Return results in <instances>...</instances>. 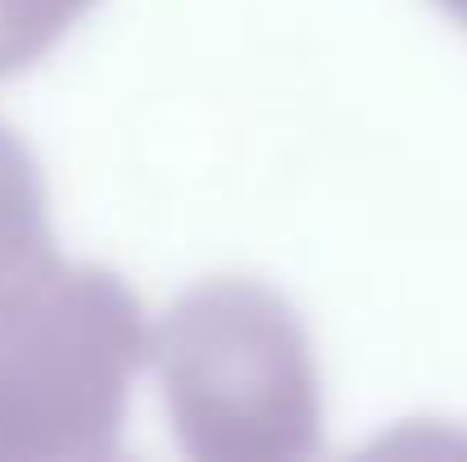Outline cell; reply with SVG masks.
Wrapping results in <instances>:
<instances>
[{"mask_svg":"<svg viewBox=\"0 0 467 462\" xmlns=\"http://www.w3.org/2000/svg\"><path fill=\"white\" fill-rule=\"evenodd\" d=\"M150 363V317L114 272L46 282L5 344V426L46 454H105Z\"/></svg>","mask_w":467,"mask_h":462,"instance_id":"cell-2","label":"cell"},{"mask_svg":"<svg viewBox=\"0 0 467 462\" xmlns=\"http://www.w3.org/2000/svg\"><path fill=\"white\" fill-rule=\"evenodd\" d=\"M163 417L195 462H300L322 445V367L282 291L245 272L186 286L150 322Z\"/></svg>","mask_w":467,"mask_h":462,"instance_id":"cell-1","label":"cell"},{"mask_svg":"<svg viewBox=\"0 0 467 462\" xmlns=\"http://www.w3.org/2000/svg\"><path fill=\"white\" fill-rule=\"evenodd\" d=\"M431 5H436L445 18H454V23L467 32V0H431Z\"/></svg>","mask_w":467,"mask_h":462,"instance_id":"cell-3","label":"cell"}]
</instances>
